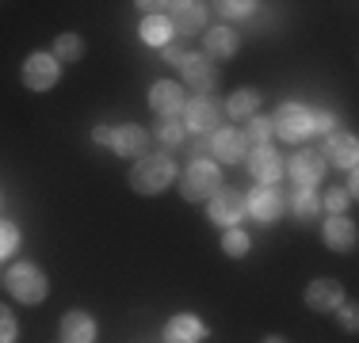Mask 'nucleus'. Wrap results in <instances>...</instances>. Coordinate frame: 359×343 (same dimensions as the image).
Returning <instances> with one entry per match:
<instances>
[{
    "instance_id": "1",
    "label": "nucleus",
    "mask_w": 359,
    "mask_h": 343,
    "mask_svg": "<svg viewBox=\"0 0 359 343\" xmlns=\"http://www.w3.org/2000/svg\"><path fill=\"white\" fill-rule=\"evenodd\" d=\"M176 179V164L168 153H145L130 168V191L138 195H161Z\"/></svg>"
},
{
    "instance_id": "2",
    "label": "nucleus",
    "mask_w": 359,
    "mask_h": 343,
    "mask_svg": "<svg viewBox=\"0 0 359 343\" xmlns=\"http://www.w3.org/2000/svg\"><path fill=\"white\" fill-rule=\"evenodd\" d=\"M4 286H8V294L23 305H39V302H46V294H50L46 274H42V267H35V263H12L4 274Z\"/></svg>"
},
{
    "instance_id": "3",
    "label": "nucleus",
    "mask_w": 359,
    "mask_h": 343,
    "mask_svg": "<svg viewBox=\"0 0 359 343\" xmlns=\"http://www.w3.org/2000/svg\"><path fill=\"white\" fill-rule=\"evenodd\" d=\"M215 191H222V172L210 164V160H195V164L184 172V179H180V195H184L187 202H210Z\"/></svg>"
},
{
    "instance_id": "4",
    "label": "nucleus",
    "mask_w": 359,
    "mask_h": 343,
    "mask_svg": "<svg viewBox=\"0 0 359 343\" xmlns=\"http://www.w3.org/2000/svg\"><path fill=\"white\" fill-rule=\"evenodd\" d=\"M283 172L294 179L298 191H313V187L321 183V176H325V160H321L318 149H302V153H294V157H290V164Z\"/></svg>"
},
{
    "instance_id": "5",
    "label": "nucleus",
    "mask_w": 359,
    "mask_h": 343,
    "mask_svg": "<svg viewBox=\"0 0 359 343\" xmlns=\"http://www.w3.org/2000/svg\"><path fill=\"white\" fill-rule=\"evenodd\" d=\"M271 134H279L283 141H302L310 137V111L302 103H283L271 118Z\"/></svg>"
},
{
    "instance_id": "6",
    "label": "nucleus",
    "mask_w": 359,
    "mask_h": 343,
    "mask_svg": "<svg viewBox=\"0 0 359 343\" xmlns=\"http://www.w3.org/2000/svg\"><path fill=\"white\" fill-rule=\"evenodd\" d=\"M62 76V65L54 62V54H27L23 62V84L31 92H50Z\"/></svg>"
},
{
    "instance_id": "7",
    "label": "nucleus",
    "mask_w": 359,
    "mask_h": 343,
    "mask_svg": "<svg viewBox=\"0 0 359 343\" xmlns=\"http://www.w3.org/2000/svg\"><path fill=\"white\" fill-rule=\"evenodd\" d=\"M207 218L222 229H237V221L245 218V195L241 191H215V199L207 202Z\"/></svg>"
},
{
    "instance_id": "8",
    "label": "nucleus",
    "mask_w": 359,
    "mask_h": 343,
    "mask_svg": "<svg viewBox=\"0 0 359 343\" xmlns=\"http://www.w3.org/2000/svg\"><path fill=\"white\" fill-rule=\"evenodd\" d=\"M249 176L260 187H276L283 179V157H279L271 145H260V149L249 153Z\"/></svg>"
},
{
    "instance_id": "9",
    "label": "nucleus",
    "mask_w": 359,
    "mask_h": 343,
    "mask_svg": "<svg viewBox=\"0 0 359 343\" xmlns=\"http://www.w3.org/2000/svg\"><path fill=\"white\" fill-rule=\"evenodd\" d=\"M321 153V160L325 164H337V168H344V172H355V160H359V141L352 134H329L325 137V149Z\"/></svg>"
},
{
    "instance_id": "10",
    "label": "nucleus",
    "mask_w": 359,
    "mask_h": 343,
    "mask_svg": "<svg viewBox=\"0 0 359 343\" xmlns=\"http://www.w3.org/2000/svg\"><path fill=\"white\" fill-rule=\"evenodd\" d=\"M145 149H149V134L138 122L111 126V153H118V157H145Z\"/></svg>"
},
{
    "instance_id": "11",
    "label": "nucleus",
    "mask_w": 359,
    "mask_h": 343,
    "mask_svg": "<svg viewBox=\"0 0 359 343\" xmlns=\"http://www.w3.org/2000/svg\"><path fill=\"white\" fill-rule=\"evenodd\" d=\"M184 126L195 134H215V130H222V111L210 99H191L184 107Z\"/></svg>"
},
{
    "instance_id": "12",
    "label": "nucleus",
    "mask_w": 359,
    "mask_h": 343,
    "mask_svg": "<svg viewBox=\"0 0 359 343\" xmlns=\"http://www.w3.org/2000/svg\"><path fill=\"white\" fill-rule=\"evenodd\" d=\"M149 107L157 111L161 118H176L184 111V88L176 80H157L149 88Z\"/></svg>"
},
{
    "instance_id": "13",
    "label": "nucleus",
    "mask_w": 359,
    "mask_h": 343,
    "mask_svg": "<svg viewBox=\"0 0 359 343\" xmlns=\"http://www.w3.org/2000/svg\"><path fill=\"white\" fill-rule=\"evenodd\" d=\"M340 302H344V290H340L337 279H313L310 286H306V305H310L313 313H332Z\"/></svg>"
},
{
    "instance_id": "14",
    "label": "nucleus",
    "mask_w": 359,
    "mask_h": 343,
    "mask_svg": "<svg viewBox=\"0 0 359 343\" xmlns=\"http://www.w3.org/2000/svg\"><path fill=\"white\" fill-rule=\"evenodd\" d=\"M180 69H184V80L191 84L195 92H210L218 84V69H215V62H210L207 54H187Z\"/></svg>"
},
{
    "instance_id": "15",
    "label": "nucleus",
    "mask_w": 359,
    "mask_h": 343,
    "mask_svg": "<svg viewBox=\"0 0 359 343\" xmlns=\"http://www.w3.org/2000/svg\"><path fill=\"white\" fill-rule=\"evenodd\" d=\"M207 340V324L195 313H176L165 324V343H203Z\"/></svg>"
},
{
    "instance_id": "16",
    "label": "nucleus",
    "mask_w": 359,
    "mask_h": 343,
    "mask_svg": "<svg viewBox=\"0 0 359 343\" xmlns=\"http://www.w3.org/2000/svg\"><path fill=\"white\" fill-rule=\"evenodd\" d=\"M96 321L84 309H69L62 316V343H96Z\"/></svg>"
},
{
    "instance_id": "17",
    "label": "nucleus",
    "mask_w": 359,
    "mask_h": 343,
    "mask_svg": "<svg viewBox=\"0 0 359 343\" xmlns=\"http://www.w3.org/2000/svg\"><path fill=\"white\" fill-rule=\"evenodd\" d=\"M245 210L252 214V221H260V225H271V221L283 214V199H279L276 187H260V191L249 195V202H245Z\"/></svg>"
},
{
    "instance_id": "18",
    "label": "nucleus",
    "mask_w": 359,
    "mask_h": 343,
    "mask_svg": "<svg viewBox=\"0 0 359 343\" xmlns=\"http://www.w3.org/2000/svg\"><path fill=\"white\" fill-rule=\"evenodd\" d=\"M321 237H325V244L332 248V252H352L355 248V221L352 218H344V214H337V218H329L325 221V229H321Z\"/></svg>"
},
{
    "instance_id": "19",
    "label": "nucleus",
    "mask_w": 359,
    "mask_h": 343,
    "mask_svg": "<svg viewBox=\"0 0 359 343\" xmlns=\"http://www.w3.org/2000/svg\"><path fill=\"white\" fill-rule=\"evenodd\" d=\"M210 149H215V157L226 160V164H237V160L249 157V141H245L241 130H215V137H210Z\"/></svg>"
},
{
    "instance_id": "20",
    "label": "nucleus",
    "mask_w": 359,
    "mask_h": 343,
    "mask_svg": "<svg viewBox=\"0 0 359 343\" xmlns=\"http://www.w3.org/2000/svg\"><path fill=\"white\" fill-rule=\"evenodd\" d=\"M172 8V15H168V23H172V34H195L203 31V20H207V8L195 4V0H184V4H168Z\"/></svg>"
},
{
    "instance_id": "21",
    "label": "nucleus",
    "mask_w": 359,
    "mask_h": 343,
    "mask_svg": "<svg viewBox=\"0 0 359 343\" xmlns=\"http://www.w3.org/2000/svg\"><path fill=\"white\" fill-rule=\"evenodd\" d=\"M203 46H207L210 62H218V57H233L237 46H241V38H237V31H229V27H210L207 38H203Z\"/></svg>"
},
{
    "instance_id": "22",
    "label": "nucleus",
    "mask_w": 359,
    "mask_h": 343,
    "mask_svg": "<svg viewBox=\"0 0 359 343\" xmlns=\"http://www.w3.org/2000/svg\"><path fill=\"white\" fill-rule=\"evenodd\" d=\"M142 42L145 46H157V50H165L168 42H172V23H168V15H145L142 20Z\"/></svg>"
},
{
    "instance_id": "23",
    "label": "nucleus",
    "mask_w": 359,
    "mask_h": 343,
    "mask_svg": "<svg viewBox=\"0 0 359 343\" xmlns=\"http://www.w3.org/2000/svg\"><path fill=\"white\" fill-rule=\"evenodd\" d=\"M50 54H54V62H57V65H65V62H81V57H84V42H81V34L62 31V34L54 38V50H50Z\"/></svg>"
},
{
    "instance_id": "24",
    "label": "nucleus",
    "mask_w": 359,
    "mask_h": 343,
    "mask_svg": "<svg viewBox=\"0 0 359 343\" xmlns=\"http://www.w3.org/2000/svg\"><path fill=\"white\" fill-rule=\"evenodd\" d=\"M256 107H260V92L256 88H237L233 96H229V103H226V111L233 118H252Z\"/></svg>"
},
{
    "instance_id": "25",
    "label": "nucleus",
    "mask_w": 359,
    "mask_h": 343,
    "mask_svg": "<svg viewBox=\"0 0 359 343\" xmlns=\"http://www.w3.org/2000/svg\"><path fill=\"white\" fill-rule=\"evenodd\" d=\"M290 210H294L298 221H313L321 214V199L313 191H294V202H290Z\"/></svg>"
},
{
    "instance_id": "26",
    "label": "nucleus",
    "mask_w": 359,
    "mask_h": 343,
    "mask_svg": "<svg viewBox=\"0 0 359 343\" xmlns=\"http://www.w3.org/2000/svg\"><path fill=\"white\" fill-rule=\"evenodd\" d=\"M252 248V240L249 233H241V229H226V237H222V252L226 255H233V260H241L245 252Z\"/></svg>"
},
{
    "instance_id": "27",
    "label": "nucleus",
    "mask_w": 359,
    "mask_h": 343,
    "mask_svg": "<svg viewBox=\"0 0 359 343\" xmlns=\"http://www.w3.org/2000/svg\"><path fill=\"white\" fill-rule=\"evenodd\" d=\"M241 134H245V141H249V145H256V149H260V145H268V137H271V118L252 115L249 126H245Z\"/></svg>"
},
{
    "instance_id": "28",
    "label": "nucleus",
    "mask_w": 359,
    "mask_h": 343,
    "mask_svg": "<svg viewBox=\"0 0 359 343\" xmlns=\"http://www.w3.org/2000/svg\"><path fill=\"white\" fill-rule=\"evenodd\" d=\"M15 248H20V229H15V221L0 218V260H8Z\"/></svg>"
},
{
    "instance_id": "29",
    "label": "nucleus",
    "mask_w": 359,
    "mask_h": 343,
    "mask_svg": "<svg viewBox=\"0 0 359 343\" xmlns=\"http://www.w3.org/2000/svg\"><path fill=\"white\" fill-rule=\"evenodd\" d=\"M321 206H325V210L332 214V218H337V214H344L348 206H352V195H348L344 187H332V191H325V199H321Z\"/></svg>"
},
{
    "instance_id": "30",
    "label": "nucleus",
    "mask_w": 359,
    "mask_h": 343,
    "mask_svg": "<svg viewBox=\"0 0 359 343\" xmlns=\"http://www.w3.org/2000/svg\"><path fill=\"white\" fill-rule=\"evenodd\" d=\"M310 134H321V137L337 134V115L332 111H310Z\"/></svg>"
},
{
    "instance_id": "31",
    "label": "nucleus",
    "mask_w": 359,
    "mask_h": 343,
    "mask_svg": "<svg viewBox=\"0 0 359 343\" xmlns=\"http://www.w3.org/2000/svg\"><path fill=\"white\" fill-rule=\"evenodd\" d=\"M20 336V324H15V313L8 305H0V343H15Z\"/></svg>"
},
{
    "instance_id": "32",
    "label": "nucleus",
    "mask_w": 359,
    "mask_h": 343,
    "mask_svg": "<svg viewBox=\"0 0 359 343\" xmlns=\"http://www.w3.org/2000/svg\"><path fill=\"white\" fill-rule=\"evenodd\" d=\"M252 0H226V4H218V12L226 15V20H245V15H252Z\"/></svg>"
},
{
    "instance_id": "33",
    "label": "nucleus",
    "mask_w": 359,
    "mask_h": 343,
    "mask_svg": "<svg viewBox=\"0 0 359 343\" xmlns=\"http://www.w3.org/2000/svg\"><path fill=\"white\" fill-rule=\"evenodd\" d=\"M157 137L165 145H180V141H184V122H180V118H165L161 130H157Z\"/></svg>"
},
{
    "instance_id": "34",
    "label": "nucleus",
    "mask_w": 359,
    "mask_h": 343,
    "mask_svg": "<svg viewBox=\"0 0 359 343\" xmlns=\"http://www.w3.org/2000/svg\"><path fill=\"white\" fill-rule=\"evenodd\" d=\"M332 313L340 316V324H344V332H355L359 328V309H355V302H340Z\"/></svg>"
},
{
    "instance_id": "35",
    "label": "nucleus",
    "mask_w": 359,
    "mask_h": 343,
    "mask_svg": "<svg viewBox=\"0 0 359 343\" xmlns=\"http://www.w3.org/2000/svg\"><path fill=\"white\" fill-rule=\"evenodd\" d=\"M161 54H165V62H172V65H184L187 50H184V46H176V42H168V46L161 50Z\"/></svg>"
},
{
    "instance_id": "36",
    "label": "nucleus",
    "mask_w": 359,
    "mask_h": 343,
    "mask_svg": "<svg viewBox=\"0 0 359 343\" xmlns=\"http://www.w3.org/2000/svg\"><path fill=\"white\" fill-rule=\"evenodd\" d=\"M92 141L107 145V149H111V126H96V130H92Z\"/></svg>"
},
{
    "instance_id": "37",
    "label": "nucleus",
    "mask_w": 359,
    "mask_h": 343,
    "mask_svg": "<svg viewBox=\"0 0 359 343\" xmlns=\"http://www.w3.org/2000/svg\"><path fill=\"white\" fill-rule=\"evenodd\" d=\"M264 343H287V340H279V336H268V340H264Z\"/></svg>"
}]
</instances>
